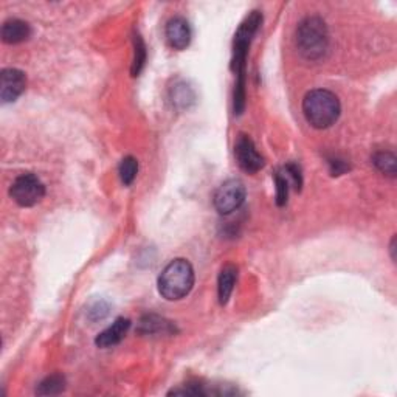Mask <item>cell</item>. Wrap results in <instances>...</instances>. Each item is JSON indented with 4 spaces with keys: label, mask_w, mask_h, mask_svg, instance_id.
Here are the masks:
<instances>
[{
    "label": "cell",
    "mask_w": 397,
    "mask_h": 397,
    "mask_svg": "<svg viewBox=\"0 0 397 397\" xmlns=\"http://www.w3.org/2000/svg\"><path fill=\"white\" fill-rule=\"evenodd\" d=\"M263 22V14L259 11L250 13L246 21L241 23L233 44L231 69L236 73V86H234V113L241 115L246 109V66L247 54L253 36Z\"/></svg>",
    "instance_id": "1"
},
{
    "label": "cell",
    "mask_w": 397,
    "mask_h": 397,
    "mask_svg": "<svg viewBox=\"0 0 397 397\" xmlns=\"http://www.w3.org/2000/svg\"><path fill=\"white\" fill-rule=\"evenodd\" d=\"M303 112L312 127L328 129L337 123L342 106L335 93L326 88H315L304 96Z\"/></svg>",
    "instance_id": "2"
},
{
    "label": "cell",
    "mask_w": 397,
    "mask_h": 397,
    "mask_svg": "<svg viewBox=\"0 0 397 397\" xmlns=\"http://www.w3.org/2000/svg\"><path fill=\"white\" fill-rule=\"evenodd\" d=\"M297 47L307 61H318L329 50V33L323 19L311 16L299 22L297 28Z\"/></svg>",
    "instance_id": "3"
},
{
    "label": "cell",
    "mask_w": 397,
    "mask_h": 397,
    "mask_svg": "<svg viewBox=\"0 0 397 397\" xmlns=\"http://www.w3.org/2000/svg\"><path fill=\"white\" fill-rule=\"evenodd\" d=\"M194 286V269L186 259H174L159 277V292L168 301H177L190 294Z\"/></svg>",
    "instance_id": "4"
},
{
    "label": "cell",
    "mask_w": 397,
    "mask_h": 397,
    "mask_svg": "<svg viewBox=\"0 0 397 397\" xmlns=\"http://www.w3.org/2000/svg\"><path fill=\"white\" fill-rule=\"evenodd\" d=\"M10 196L19 207L30 208L35 207L44 199L45 186L38 176L25 173L21 174L18 179L13 182L10 188Z\"/></svg>",
    "instance_id": "5"
},
{
    "label": "cell",
    "mask_w": 397,
    "mask_h": 397,
    "mask_svg": "<svg viewBox=\"0 0 397 397\" xmlns=\"http://www.w3.org/2000/svg\"><path fill=\"white\" fill-rule=\"evenodd\" d=\"M246 186L241 180L231 179L219 186L214 194V207L219 214L226 216L241 208L246 200Z\"/></svg>",
    "instance_id": "6"
},
{
    "label": "cell",
    "mask_w": 397,
    "mask_h": 397,
    "mask_svg": "<svg viewBox=\"0 0 397 397\" xmlns=\"http://www.w3.org/2000/svg\"><path fill=\"white\" fill-rule=\"evenodd\" d=\"M234 156L242 171L248 174H255L264 168V157L258 152L253 140L247 135H239L234 144Z\"/></svg>",
    "instance_id": "7"
},
{
    "label": "cell",
    "mask_w": 397,
    "mask_h": 397,
    "mask_svg": "<svg viewBox=\"0 0 397 397\" xmlns=\"http://www.w3.org/2000/svg\"><path fill=\"white\" fill-rule=\"evenodd\" d=\"M27 87L25 73L18 69H4L0 73V100L4 104L14 103Z\"/></svg>",
    "instance_id": "8"
},
{
    "label": "cell",
    "mask_w": 397,
    "mask_h": 397,
    "mask_svg": "<svg viewBox=\"0 0 397 397\" xmlns=\"http://www.w3.org/2000/svg\"><path fill=\"white\" fill-rule=\"evenodd\" d=\"M166 40L169 47H173L174 50H185L191 42V28L190 23L183 18H173L166 23Z\"/></svg>",
    "instance_id": "9"
},
{
    "label": "cell",
    "mask_w": 397,
    "mask_h": 397,
    "mask_svg": "<svg viewBox=\"0 0 397 397\" xmlns=\"http://www.w3.org/2000/svg\"><path fill=\"white\" fill-rule=\"evenodd\" d=\"M129 329H131V321L123 317L117 318L112 323V326H109L106 330H103L101 334L96 337L95 343L98 347H103V350L117 346L118 343H121V340L127 335Z\"/></svg>",
    "instance_id": "10"
},
{
    "label": "cell",
    "mask_w": 397,
    "mask_h": 397,
    "mask_svg": "<svg viewBox=\"0 0 397 397\" xmlns=\"http://www.w3.org/2000/svg\"><path fill=\"white\" fill-rule=\"evenodd\" d=\"M31 36V27L25 21L8 19L2 25V40L5 44H21L25 42Z\"/></svg>",
    "instance_id": "11"
},
{
    "label": "cell",
    "mask_w": 397,
    "mask_h": 397,
    "mask_svg": "<svg viewBox=\"0 0 397 397\" xmlns=\"http://www.w3.org/2000/svg\"><path fill=\"white\" fill-rule=\"evenodd\" d=\"M139 332L143 335H173L176 332V326L171 321H168L157 315H144L139 323Z\"/></svg>",
    "instance_id": "12"
},
{
    "label": "cell",
    "mask_w": 397,
    "mask_h": 397,
    "mask_svg": "<svg viewBox=\"0 0 397 397\" xmlns=\"http://www.w3.org/2000/svg\"><path fill=\"white\" fill-rule=\"evenodd\" d=\"M238 278V267L233 264H226L219 275L217 281V295H219V303L222 306L229 303V299L233 294L234 284H236Z\"/></svg>",
    "instance_id": "13"
},
{
    "label": "cell",
    "mask_w": 397,
    "mask_h": 397,
    "mask_svg": "<svg viewBox=\"0 0 397 397\" xmlns=\"http://www.w3.org/2000/svg\"><path fill=\"white\" fill-rule=\"evenodd\" d=\"M372 163L376 165L380 173L388 176V177H396L397 165H396V156L390 151H380L376 152L374 157H372Z\"/></svg>",
    "instance_id": "14"
},
{
    "label": "cell",
    "mask_w": 397,
    "mask_h": 397,
    "mask_svg": "<svg viewBox=\"0 0 397 397\" xmlns=\"http://www.w3.org/2000/svg\"><path fill=\"white\" fill-rule=\"evenodd\" d=\"M66 390V379L59 374H53L45 377L42 382L39 384L36 393L39 396H56L61 394Z\"/></svg>",
    "instance_id": "15"
},
{
    "label": "cell",
    "mask_w": 397,
    "mask_h": 397,
    "mask_svg": "<svg viewBox=\"0 0 397 397\" xmlns=\"http://www.w3.org/2000/svg\"><path fill=\"white\" fill-rule=\"evenodd\" d=\"M146 64V45L143 38L135 33L134 35V62H132V76H139Z\"/></svg>",
    "instance_id": "16"
},
{
    "label": "cell",
    "mask_w": 397,
    "mask_h": 397,
    "mask_svg": "<svg viewBox=\"0 0 397 397\" xmlns=\"http://www.w3.org/2000/svg\"><path fill=\"white\" fill-rule=\"evenodd\" d=\"M137 173H139V161L137 159H134L132 156H127L123 160H121L120 163V179L123 182L126 186L132 185Z\"/></svg>",
    "instance_id": "17"
},
{
    "label": "cell",
    "mask_w": 397,
    "mask_h": 397,
    "mask_svg": "<svg viewBox=\"0 0 397 397\" xmlns=\"http://www.w3.org/2000/svg\"><path fill=\"white\" fill-rule=\"evenodd\" d=\"M192 100H194V93L186 84H179L173 88V103H176L177 106L186 108L188 106V103Z\"/></svg>",
    "instance_id": "18"
},
{
    "label": "cell",
    "mask_w": 397,
    "mask_h": 397,
    "mask_svg": "<svg viewBox=\"0 0 397 397\" xmlns=\"http://www.w3.org/2000/svg\"><path fill=\"white\" fill-rule=\"evenodd\" d=\"M275 182H277V205L284 207L287 204V197H289L287 176H282L281 173H277L275 174Z\"/></svg>",
    "instance_id": "19"
},
{
    "label": "cell",
    "mask_w": 397,
    "mask_h": 397,
    "mask_svg": "<svg viewBox=\"0 0 397 397\" xmlns=\"http://www.w3.org/2000/svg\"><path fill=\"white\" fill-rule=\"evenodd\" d=\"M284 169H286V176L290 177L292 182H294V185H295V188L301 190L303 176H301V169H299V166L295 163H289Z\"/></svg>",
    "instance_id": "20"
},
{
    "label": "cell",
    "mask_w": 397,
    "mask_h": 397,
    "mask_svg": "<svg viewBox=\"0 0 397 397\" xmlns=\"http://www.w3.org/2000/svg\"><path fill=\"white\" fill-rule=\"evenodd\" d=\"M329 165H330V173L334 174V176L343 174V173L346 171V169H350V166H347L343 160H338V159L330 160V161H329Z\"/></svg>",
    "instance_id": "21"
}]
</instances>
